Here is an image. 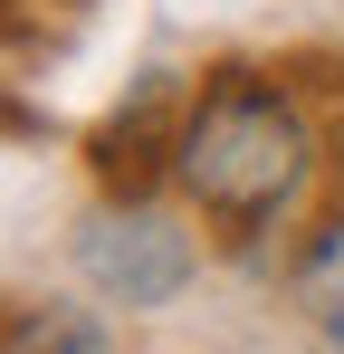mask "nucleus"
<instances>
[{
    "label": "nucleus",
    "mask_w": 344,
    "mask_h": 354,
    "mask_svg": "<svg viewBox=\"0 0 344 354\" xmlns=\"http://www.w3.org/2000/svg\"><path fill=\"white\" fill-rule=\"evenodd\" d=\"M10 354H115V335L86 306H19L10 316Z\"/></svg>",
    "instance_id": "obj_4"
},
{
    "label": "nucleus",
    "mask_w": 344,
    "mask_h": 354,
    "mask_svg": "<svg viewBox=\"0 0 344 354\" xmlns=\"http://www.w3.org/2000/svg\"><path fill=\"white\" fill-rule=\"evenodd\" d=\"M296 306H306V316H316V335L344 354V211L306 239V259H296Z\"/></svg>",
    "instance_id": "obj_3"
},
{
    "label": "nucleus",
    "mask_w": 344,
    "mask_h": 354,
    "mask_svg": "<svg viewBox=\"0 0 344 354\" xmlns=\"http://www.w3.org/2000/svg\"><path fill=\"white\" fill-rule=\"evenodd\" d=\"M191 230H172L153 201H96L86 221H77V268H86V288L106 297V306H172V297L191 288Z\"/></svg>",
    "instance_id": "obj_2"
},
{
    "label": "nucleus",
    "mask_w": 344,
    "mask_h": 354,
    "mask_svg": "<svg viewBox=\"0 0 344 354\" xmlns=\"http://www.w3.org/2000/svg\"><path fill=\"white\" fill-rule=\"evenodd\" d=\"M172 182L191 192V211H211L229 239L278 230L316 182V124L268 67H211L182 96L172 134Z\"/></svg>",
    "instance_id": "obj_1"
}]
</instances>
